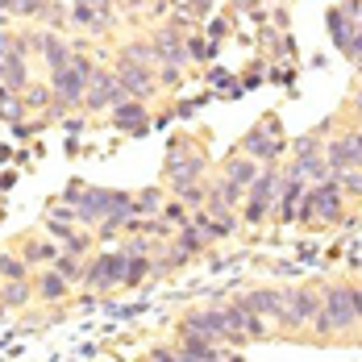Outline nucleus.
Returning <instances> with one entry per match:
<instances>
[{
	"instance_id": "obj_1",
	"label": "nucleus",
	"mask_w": 362,
	"mask_h": 362,
	"mask_svg": "<svg viewBox=\"0 0 362 362\" xmlns=\"http://www.w3.org/2000/svg\"><path fill=\"white\" fill-rule=\"evenodd\" d=\"M358 313L350 304V284H333L321 291V313L313 317V337L317 341H333V337H354L358 333Z\"/></svg>"
},
{
	"instance_id": "obj_2",
	"label": "nucleus",
	"mask_w": 362,
	"mask_h": 362,
	"mask_svg": "<svg viewBox=\"0 0 362 362\" xmlns=\"http://www.w3.org/2000/svg\"><path fill=\"white\" fill-rule=\"evenodd\" d=\"M67 200L75 204V213L83 225H100L105 217H117V213H134V196L129 192H105V187H79L75 183L67 192Z\"/></svg>"
},
{
	"instance_id": "obj_3",
	"label": "nucleus",
	"mask_w": 362,
	"mask_h": 362,
	"mask_svg": "<svg viewBox=\"0 0 362 362\" xmlns=\"http://www.w3.org/2000/svg\"><path fill=\"white\" fill-rule=\"evenodd\" d=\"M92 75H96V67H92V59H83V54H75L71 67H63V71H50V92H54V105H63V109L83 105Z\"/></svg>"
},
{
	"instance_id": "obj_4",
	"label": "nucleus",
	"mask_w": 362,
	"mask_h": 362,
	"mask_svg": "<svg viewBox=\"0 0 362 362\" xmlns=\"http://www.w3.org/2000/svg\"><path fill=\"white\" fill-rule=\"evenodd\" d=\"M346 217V196L337 187V175L325 183H313L296 209V221H341Z\"/></svg>"
},
{
	"instance_id": "obj_5",
	"label": "nucleus",
	"mask_w": 362,
	"mask_h": 362,
	"mask_svg": "<svg viewBox=\"0 0 362 362\" xmlns=\"http://www.w3.org/2000/svg\"><path fill=\"white\" fill-rule=\"evenodd\" d=\"M238 150H242V154H250L254 163L271 167V163H279V158L288 154V142H284V134H279V121H275V117H267V121H258L250 134L242 138Z\"/></svg>"
},
{
	"instance_id": "obj_6",
	"label": "nucleus",
	"mask_w": 362,
	"mask_h": 362,
	"mask_svg": "<svg viewBox=\"0 0 362 362\" xmlns=\"http://www.w3.org/2000/svg\"><path fill=\"white\" fill-rule=\"evenodd\" d=\"M163 175L171 180V192L180 196L187 183H200V175H204V154L187 150V142H175L171 154H167V163H163Z\"/></svg>"
},
{
	"instance_id": "obj_7",
	"label": "nucleus",
	"mask_w": 362,
	"mask_h": 362,
	"mask_svg": "<svg viewBox=\"0 0 362 362\" xmlns=\"http://www.w3.org/2000/svg\"><path fill=\"white\" fill-rule=\"evenodd\" d=\"M284 296H288V317H284V325H279V333H304V329L313 325V317L321 313V291L313 288H284Z\"/></svg>"
},
{
	"instance_id": "obj_8",
	"label": "nucleus",
	"mask_w": 362,
	"mask_h": 362,
	"mask_svg": "<svg viewBox=\"0 0 362 362\" xmlns=\"http://www.w3.org/2000/svg\"><path fill=\"white\" fill-rule=\"evenodd\" d=\"M125 262H129V254H125V250L96 254V258L83 267V284H88V288H100V291L125 284Z\"/></svg>"
},
{
	"instance_id": "obj_9",
	"label": "nucleus",
	"mask_w": 362,
	"mask_h": 362,
	"mask_svg": "<svg viewBox=\"0 0 362 362\" xmlns=\"http://www.w3.org/2000/svg\"><path fill=\"white\" fill-rule=\"evenodd\" d=\"M238 304H242L246 313L267 317V321L275 325V333H279L284 317H288V296H284V288H254V291H242V296H238Z\"/></svg>"
},
{
	"instance_id": "obj_10",
	"label": "nucleus",
	"mask_w": 362,
	"mask_h": 362,
	"mask_svg": "<svg viewBox=\"0 0 362 362\" xmlns=\"http://www.w3.org/2000/svg\"><path fill=\"white\" fill-rule=\"evenodd\" d=\"M112 75L121 79V88L134 96V100H150L163 83H158V75H154V67H142V63H129V59H117V67H112Z\"/></svg>"
},
{
	"instance_id": "obj_11",
	"label": "nucleus",
	"mask_w": 362,
	"mask_h": 362,
	"mask_svg": "<svg viewBox=\"0 0 362 362\" xmlns=\"http://www.w3.org/2000/svg\"><path fill=\"white\" fill-rule=\"evenodd\" d=\"M121 100H129V92L121 88V79H117L112 71H100V67H96L92 83H88V96H83V105L100 112V109H117Z\"/></svg>"
},
{
	"instance_id": "obj_12",
	"label": "nucleus",
	"mask_w": 362,
	"mask_h": 362,
	"mask_svg": "<svg viewBox=\"0 0 362 362\" xmlns=\"http://www.w3.org/2000/svg\"><path fill=\"white\" fill-rule=\"evenodd\" d=\"M183 337H200V341H229V329H225V317L221 308H209V313H187L180 325Z\"/></svg>"
},
{
	"instance_id": "obj_13",
	"label": "nucleus",
	"mask_w": 362,
	"mask_h": 362,
	"mask_svg": "<svg viewBox=\"0 0 362 362\" xmlns=\"http://www.w3.org/2000/svg\"><path fill=\"white\" fill-rule=\"evenodd\" d=\"M325 163L333 167V175L346 167H362V129H350V134L325 142Z\"/></svg>"
},
{
	"instance_id": "obj_14",
	"label": "nucleus",
	"mask_w": 362,
	"mask_h": 362,
	"mask_svg": "<svg viewBox=\"0 0 362 362\" xmlns=\"http://www.w3.org/2000/svg\"><path fill=\"white\" fill-rule=\"evenodd\" d=\"M150 46H154V67H183V63H192V54H187V46L180 42L175 25H163Z\"/></svg>"
},
{
	"instance_id": "obj_15",
	"label": "nucleus",
	"mask_w": 362,
	"mask_h": 362,
	"mask_svg": "<svg viewBox=\"0 0 362 362\" xmlns=\"http://www.w3.org/2000/svg\"><path fill=\"white\" fill-rule=\"evenodd\" d=\"M279 187H284V171L271 163V167H262V175L246 187V204H262V209L271 213L275 200H279Z\"/></svg>"
},
{
	"instance_id": "obj_16",
	"label": "nucleus",
	"mask_w": 362,
	"mask_h": 362,
	"mask_svg": "<svg viewBox=\"0 0 362 362\" xmlns=\"http://www.w3.org/2000/svg\"><path fill=\"white\" fill-rule=\"evenodd\" d=\"M304 192H308V180H300V175H288V171H284V187H279V200H275L279 221H296V209H300Z\"/></svg>"
},
{
	"instance_id": "obj_17",
	"label": "nucleus",
	"mask_w": 362,
	"mask_h": 362,
	"mask_svg": "<svg viewBox=\"0 0 362 362\" xmlns=\"http://www.w3.org/2000/svg\"><path fill=\"white\" fill-rule=\"evenodd\" d=\"M112 125H117V129H129V134H142L146 125H150V121H146V105L134 100V96L121 100V105L112 109Z\"/></svg>"
},
{
	"instance_id": "obj_18",
	"label": "nucleus",
	"mask_w": 362,
	"mask_h": 362,
	"mask_svg": "<svg viewBox=\"0 0 362 362\" xmlns=\"http://www.w3.org/2000/svg\"><path fill=\"white\" fill-rule=\"evenodd\" d=\"M262 175V163H254L250 154H233V158H225V180H233V183H242V187H250L254 180Z\"/></svg>"
},
{
	"instance_id": "obj_19",
	"label": "nucleus",
	"mask_w": 362,
	"mask_h": 362,
	"mask_svg": "<svg viewBox=\"0 0 362 362\" xmlns=\"http://www.w3.org/2000/svg\"><path fill=\"white\" fill-rule=\"evenodd\" d=\"M42 59H46L50 71H63V67H71L75 46H67L63 37H54V34H42Z\"/></svg>"
},
{
	"instance_id": "obj_20",
	"label": "nucleus",
	"mask_w": 362,
	"mask_h": 362,
	"mask_svg": "<svg viewBox=\"0 0 362 362\" xmlns=\"http://www.w3.org/2000/svg\"><path fill=\"white\" fill-rule=\"evenodd\" d=\"M288 175H300V180H308V183H325V180H333V167L325 163V154H317V158H291Z\"/></svg>"
},
{
	"instance_id": "obj_21",
	"label": "nucleus",
	"mask_w": 362,
	"mask_h": 362,
	"mask_svg": "<svg viewBox=\"0 0 362 362\" xmlns=\"http://www.w3.org/2000/svg\"><path fill=\"white\" fill-rule=\"evenodd\" d=\"M325 25H329V34H333V46H337V50L346 54V46H350V37H354V30H358V25H354V21L346 17V8H341V4L325 13Z\"/></svg>"
},
{
	"instance_id": "obj_22",
	"label": "nucleus",
	"mask_w": 362,
	"mask_h": 362,
	"mask_svg": "<svg viewBox=\"0 0 362 362\" xmlns=\"http://www.w3.org/2000/svg\"><path fill=\"white\" fill-rule=\"evenodd\" d=\"M0 83L13 88V92H25V88H30V67H25L21 54H8V59L0 63Z\"/></svg>"
},
{
	"instance_id": "obj_23",
	"label": "nucleus",
	"mask_w": 362,
	"mask_h": 362,
	"mask_svg": "<svg viewBox=\"0 0 362 362\" xmlns=\"http://www.w3.org/2000/svg\"><path fill=\"white\" fill-rule=\"evenodd\" d=\"M71 21L79 30H88V34H105V30H109V21L100 17V8H92L88 0H75L71 4Z\"/></svg>"
},
{
	"instance_id": "obj_24",
	"label": "nucleus",
	"mask_w": 362,
	"mask_h": 362,
	"mask_svg": "<svg viewBox=\"0 0 362 362\" xmlns=\"http://www.w3.org/2000/svg\"><path fill=\"white\" fill-rule=\"evenodd\" d=\"M163 187H146V192H138L134 196V217H158L163 213Z\"/></svg>"
},
{
	"instance_id": "obj_25",
	"label": "nucleus",
	"mask_w": 362,
	"mask_h": 362,
	"mask_svg": "<svg viewBox=\"0 0 362 362\" xmlns=\"http://www.w3.org/2000/svg\"><path fill=\"white\" fill-rule=\"evenodd\" d=\"M67 288H71V279H63L59 271H46V275L37 279L34 291L42 296V300H63V296H67Z\"/></svg>"
},
{
	"instance_id": "obj_26",
	"label": "nucleus",
	"mask_w": 362,
	"mask_h": 362,
	"mask_svg": "<svg viewBox=\"0 0 362 362\" xmlns=\"http://www.w3.org/2000/svg\"><path fill=\"white\" fill-rule=\"evenodd\" d=\"M288 154L291 158H317V154H325V142H321V134H300L288 146Z\"/></svg>"
},
{
	"instance_id": "obj_27",
	"label": "nucleus",
	"mask_w": 362,
	"mask_h": 362,
	"mask_svg": "<svg viewBox=\"0 0 362 362\" xmlns=\"http://www.w3.org/2000/svg\"><path fill=\"white\" fill-rule=\"evenodd\" d=\"M175 246H180L183 254H200L209 246V238H204L196 225H183V229H175Z\"/></svg>"
},
{
	"instance_id": "obj_28",
	"label": "nucleus",
	"mask_w": 362,
	"mask_h": 362,
	"mask_svg": "<svg viewBox=\"0 0 362 362\" xmlns=\"http://www.w3.org/2000/svg\"><path fill=\"white\" fill-rule=\"evenodd\" d=\"M0 300H4V308H21V304H30V284H25V279H8V284L0 288Z\"/></svg>"
},
{
	"instance_id": "obj_29",
	"label": "nucleus",
	"mask_w": 362,
	"mask_h": 362,
	"mask_svg": "<svg viewBox=\"0 0 362 362\" xmlns=\"http://www.w3.org/2000/svg\"><path fill=\"white\" fill-rule=\"evenodd\" d=\"M21 100H25V109H50L54 105V92H50V83H30L21 92Z\"/></svg>"
},
{
	"instance_id": "obj_30",
	"label": "nucleus",
	"mask_w": 362,
	"mask_h": 362,
	"mask_svg": "<svg viewBox=\"0 0 362 362\" xmlns=\"http://www.w3.org/2000/svg\"><path fill=\"white\" fill-rule=\"evenodd\" d=\"M121 59L142 63V67H154V46H150V42H125V46H121Z\"/></svg>"
},
{
	"instance_id": "obj_31",
	"label": "nucleus",
	"mask_w": 362,
	"mask_h": 362,
	"mask_svg": "<svg viewBox=\"0 0 362 362\" xmlns=\"http://www.w3.org/2000/svg\"><path fill=\"white\" fill-rule=\"evenodd\" d=\"M158 217L167 221L171 229H183V225H192V213H187V204H183V200H167Z\"/></svg>"
},
{
	"instance_id": "obj_32",
	"label": "nucleus",
	"mask_w": 362,
	"mask_h": 362,
	"mask_svg": "<svg viewBox=\"0 0 362 362\" xmlns=\"http://www.w3.org/2000/svg\"><path fill=\"white\" fill-rule=\"evenodd\" d=\"M337 187H341V196L362 200V167H346V171H337Z\"/></svg>"
},
{
	"instance_id": "obj_33",
	"label": "nucleus",
	"mask_w": 362,
	"mask_h": 362,
	"mask_svg": "<svg viewBox=\"0 0 362 362\" xmlns=\"http://www.w3.org/2000/svg\"><path fill=\"white\" fill-rule=\"evenodd\" d=\"M242 333H246V341H262V337L275 333V325H271L267 317H258V313H246V329H242Z\"/></svg>"
},
{
	"instance_id": "obj_34",
	"label": "nucleus",
	"mask_w": 362,
	"mask_h": 362,
	"mask_svg": "<svg viewBox=\"0 0 362 362\" xmlns=\"http://www.w3.org/2000/svg\"><path fill=\"white\" fill-rule=\"evenodd\" d=\"M0 275H4V284L8 279H30V262H21L13 254H0Z\"/></svg>"
},
{
	"instance_id": "obj_35",
	"label": "nucleus",
	"mask_w": 362,
	"mask_h": 362,
	"mask_svg": "<svg viewBox=\"0 0 362 362\" xmlns=\"http://www.w3.org/2000/svg\"><path fill=\"white\" fill-rule=\"evenodd\" d=\"M54 271H59L63 279H71V284H79V279H83V267H79V254H59V258H54Z\"/></svg>"
},
{
	"instance_id": "obj_36",
	"label": "nucleus",
	"mask_w": 362,
	"mask_h": 362,
	"mask_svg": "<svg viewBox=\"0 0 362 362\" xmlns=\"http://www.w3.org/2000/svg\"><path fill=\"white\" fill-rule=\"evenodd\" d=\"M180 200L187 204V209H196V213H200V209L209 204V187H204V183H187V187L180 192Z\"/></svg>"
},
{
	"instance_id": "obj_37",
	"label": "nucleus",
	"mask_w": 362,
	"mask_h": 362,
	"mask_svg": "<svg viewBox=\"0 0 362 362\" xmlns=\"http://www.w3.org/2000/svg\"><path fill=\"white\" fill-rule=\"evenodd\" d=\"M54 258H59V250H54L50 242H37V246L25 250V262H54Z\"/></svg>"
},
{
	"instance_id": "obj_38",
	"label": "nucleus",
	"mask_w": 362,
	"mask_h": 362,
	"mask_svg": "<svg viewBox=\"0 0 362 362\" xmlns=\"http://www.w3.org/2000/svg\"><path fill=\"white\" fill-rule=\"evenodd\" d=\"M346 59H354V63H362V25L354 30V37H350V46H346Z\"/></svg>"
},
{
	"instance_id": "obj_39",
	"label": "nucleus",
	"mask_w": 362,
	"mask_h": 362,
	"mask_svg": "<svg viewBox=\"0 0 362 362\" xmlns=\"http://www.w3.org/2000/svg\"><path fill=\"white\" fill-rule=\"evenodd\" d=\"M121 250H125V254H150V242H146V238H129Z\"/></svg>"
},
{
	"instance_id": "obj_40",
	"label": "nucleus",
	"mask_w": 362,
	"mask_h": 362,
	"mask_svg": "<svg viewBox=\"0 0 362 362\" xmlns=\"http://www.w3.org/2000/svg\"><path fill=\"white\" fill-rule=\"evenodd\" d=\"M341 8H346V17H350L354 25H362V0H346Z\"/></svg>"
},
{
	"instance_id": "obj_41",
	"label": "nucleus",
	"mask_w": 362,
	"mask_h": 362,
	"mask_svg": "<svg viewBox=\"0 0 362 362\" xmlns=\"http://www.w3.org/2000/svg\"><path fill=\"white\" fill-rule=\"evenodd\" d=\"M158 79H163L167 88H175V79H180V67H158Z\"/></svg>"
},
{
	"instance_id": "obj_42",
	"label": "nucleus",
	"mask_w": 362,
	"mask_h": 362,
	"mask_svg": "<svg viewBox=\"0 0 362 362\" xmlns=\"http://www.w3.org/2000/svg\"><path fill=\"white\" fill-rule=\"evenodd\" d=\"M225 30H229V25H225L221 17H213V21H209V37H213V42H217V37H225Z\"/></svg>"
},
{
	"instance_id": "obj_43",
	"label": "nucleus",
	"mask_w": 362,
	"mask_h": 362,
	"mask_svg": "<svg viewBox=\"0 0 362 362\" xmlns=\"http://www.w3.org/2000/svg\"><path fill=\"white\" fill-rule=\"evenodd\" d=\"M350 304H354V313H358V321H362V288H354V284H350Z\"/></svg>"
},
{
	"instance_id": "obj_44",
	"label": "nucleus",
	"mask_w": 362,
	"mask_h": 362,
	"mask_svg": "<svg viewBox=\"0 0 362 362\" xmlns=\"http://www.w3.org/2000/svg\"><path fill=\"white\" fill-rule=\"evenodd\" d=\"M233 8H246V13H254V8H262V0H229Z\"/></svg>"
},
{
	"instance_id": "obj_45",
	"label": "nucleus",
	"mask_w": 362,
	"mask_h": 362,
	"mask_svg": "<svg viewBox=\"0 0 362 362\" xmlns=\"http://www.w3.org/2000/svg\"><path fill=\"white\" fill-rule=\"evenodd\" d=\"M275 25H279V30H288V8H284V4L275 8Z\"/></svg>"
},
{
	"instance_id": "obj_46",
	"label": "nucleus",
	"mask_w": 362,
	"mask_h": 362,
	"mask_svg": "<svg viewBox=\"0 0 362 362\" xmlns=\"http://www.w3.org/2000/svg\"><path fill=\"white\" fill-rule=\"evenodd\" d=\"M275 4H288V0H275Z\"/></svg>"
},
{
	"instance_id": "obj_47",
	"label": "nucleus",
	"mask_w": 362,
	"mask_h": 362,
	"mask_svg": "<svg viewBox=\"0 0 362 362\" xmlns=\"http://www.w3.org/2000/svg\"><path fill=\"white\" fill-rule=\"evenodd\" d=\"M0 308H4V300H0Z\"/></svg>"
}]
</instances>
